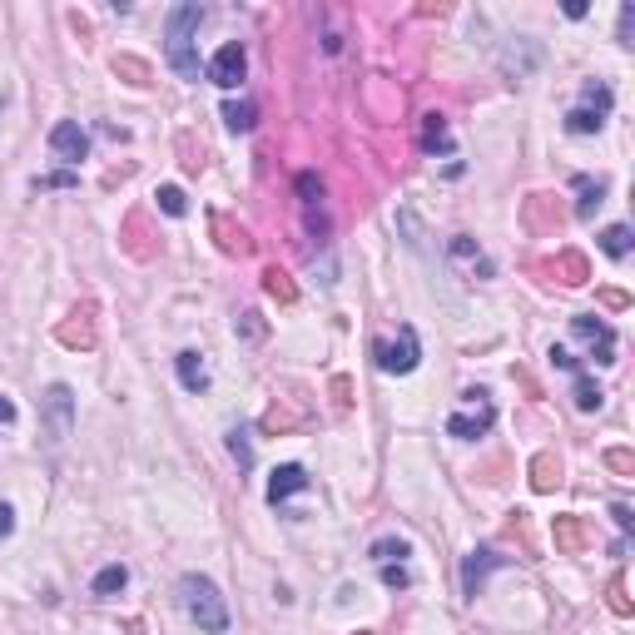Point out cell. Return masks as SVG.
I'll use <instances>...</instances> for the list:
<instances>
[{"mask_svg": "<svg viewBox=\"0 0 635 635\" xmlns=\"http://www.w3.org/2000/svg\"><path fill=\"white\" fill-rule=\"evenodd\" d=\"M373 363H378V373L407 378V373L422 363V343H417V328H412V323H402V328H397V338H378V343H373Z\"/></svg>", "mask_w": 635, "mask_h": 635, "instance_id": "277c9868", "label": "cell"}, {"mask_svg": "<svg viewBox=\"0 0 635 635\" xmlns=\"http://www.w3.org/2000/svg\"><path fill=\"white\" fill-rule=\"evenodd\" d=\"M249 437H254L249 427H234V432H229V452H234V462H239V477L254 472V442H249Z\"/></svg>", "mask_w": 635, "mask_h": 635, "instance_id": "f546056e", "label": "cell"}, {"mask_svg": "<svg viewBox=\"0 0 635 635\" xmlns=\"http://www.w3.org/2000/svg\"><path fill=\"white\" fill-rule=\"evenodd\" d=\"M75 184H80V179H75V174L65 169V174H40V179H35L30 189H35V194H45V189H75Z\"/></svg>", "mask_w": 635, "mask_h": 635, "instance_id": "f35d334b", "label": "cell"}, {"mask_svg": "<svg viewBox=\"0 0 635 635\" xmlns=\"http://www.w3.org/2000/svg\"><path fill=\"white\" fill-rule=\"evenodd\" d=\"M551 536H556V551H566V556H581L591 546V526L581 516H556Z\"/></svg>", "mask_w": 635, "mask_h": 635, "instance_id": "e0dca14e", "label": "cell"}, {"mask_svg": "<svg viewBox=\"0 0 635 635\" xmlns=\"http://www.w3.org/2000/svg\"><path fill=\"white\" fill-rule=\"evenodd\" d=\"M368 556H373L378 566H392V561H407V556H412V546H407L402 536H382V541L368 546Z\"/></svg>", "mask_w": 635, "mask_h": 635, "instance_id": "4dcf8cb0", "label": "cell"}, {"mask_svg": "<svg viewBox=\"0 0 635 635\" xmlns=\"http://www.w3.org/2000/svg\"><path fill=\"white\" fill-rule=\"evenodd\" d=\"M358 635H373V631H358Z\"/></svg>", "mask_w": 635, "mask_h": 635, "instance_id": "bcb514c9", "label": "cell"}, {"mask_svg": "<svg viewBox=\"0 0 635 635\" xmlns=\"http://www.w3.org/2000/svg\"><path fill=\"white\" fill-rule=\"evenodd\" d=\"M50 149H55V159H65V164H80L85 154H90V134L80 120H60V125L50 129Z\"/></svg>", "mask_w": 635, "mask_h": 635, "instance_id": "4fadbf2b", "label": "cell"}, {"mask_svg": "<svg viewBox=\"0 0 635 635\" xmlns=\"http://www.w3.org/2000/svg\"><path fill=\"white\" fill-rule=\"evenodd\" d=\"M606 467H611L621 482H631V477H635V457L626 452V447H611V452H606Z\"/></svg>", "mask_w": 635, "mask_h": 635, "instance_id": "d590c367", "label": "cell"}, {"mask_svg": "<svg viewBox=\"0 0 635 635\" xmlns=\"http://www.w3.org/2000/svg\"><path fill=\"white\" fill-rule=\"evenodd\" d=\"M571 333H576V338L591 348V358H596L601 368H606V363H616V348H621V343H616V328H611L606 318L581 313V318H571Z\"/></svg>", "mask_w": 635, "mask_h": 635, "instance_id": "ba28073f", "label": "cell"}, {"mask_svg": "<svg viewBox=\"0 0 635 635\" xmlns=\"http://www.w3.org/2000/svg\"><path fill=\"white\" fill-rule=\"evenodd\" d=\"M571 397H576V407H581V412H601V402H606V392L596 387V378H591L586 368H581L576 382H571Z\"/></svg>", "mask_w": 635, "mask_h": 635, "instance_id": "603a6c76", "label": "cell"}, {"mask_svg": "<svg viewBox=\"0 0 635 635\" xmlns=\"http://www.w3.org/2000/svg\"><path fill=\"white\" fill-rule=\"evenodd\" d=\"M546 358H551L556 368H566V373H581V358H571V353H566V348H556V343H551V353H546Z\"/></svg>", "mask_w": 635, "mask_h": 635, "instance_id": "60d3db41", "label": "cell"}, {"mask_svg": "<svg viewBox=\"0 0 635 635\" xmlns=\"http://www.w3.org/2000/svg\"><path fill=\"white\" fill-rule=\"evenodd\" d=\"M174 373H179V382H184V392H204V387H209L204 353H194V348H184V353L174 358Z\"/></svg>", "mask_w": 635, "mask_h": 635, "instance_id": "d6986e66", "label": "cell"}, {"mask_svg": "<svg viewBox=\"0 0 635 635\" xmlns=\"http://www.w3.org/2000/svg\"><path fill=\"white\" fill-rule=\"evenodd\" d=\"M204 20H209V10L194 5V0H184V5H174V10L164 15V60H169V70H174L179 80H189V85L204 80V60H199V25H204Z\"/></svg>", "mask_w": 635, "mask_h": 635, "instance_id": "6da1fadb", "label": "cell"}, {"mask_svg": "<svg viewBox=\"0 0 635 635\" xmlns=\"http://www.w3.org/2000/svg\"><path fill=\"white\" fill-rule=\"evenodd\" d=\"M125 586H129V566H120V561H115V566H105V571H100V576L90 581V591H95L100 601H110V596H120Z\"/></svg>", "mask_w": 635, "mask_h": 635, "instance_id": "cb8c5ba5", "label": "cell"}, {"mask_svg": "<svg viewBox=\"0 0 635 635\" xmlns=\"http://www.w3.org/2000/svg\"><path fill=\"white\" fill-rule=\"evenodd\" d=\"M422 154H452V129H447L442 115L422 120Z\"/></svg>", "mask_w": 635, "mask_h": 635, "instance_id": "7402d4cb", "label": "cell"}, {"mask_svg": "<svg viewBox=\"0 0 635 635\" xmlns=\"http://www.w3.org/2000/svg\"><path fill=\"white\" fill-rule=\"evenodd\" d=\"M571 189H576V219H586V224H591V219H596V209L606 204V189H611V184H606L601 174H576V179H571Z\"/></svg>", "mask_w": 635, "mask_h": 635, "instance_id": "5bb4252c", "label": "cell"}, {"mask_svg": "<svg viewBox=\"0 0 635 635\" xmlns=\"http://www.w3.org/2000/svg\"><path fill=\"white\" fill-rule=\"evenodd\" d=\"M596 244H601V254H606V258H626L635 249V239H631V229H626V224L601 229V239H596Z\"/></svg>", "mask_w": 635, "mask_h": 635, "instance_id": "f1b7e54d", "label": "cell"}, {"mask_svg": "<svg viewBox=\"0 0 635 635\" xmlns=\"http://www.w3.org/2000/svg\"><path fill=\"white\" fill-rule=\"evenodd\" d=\"M209 234H214V244H219L229 258H249V254H254V234H249L244 224H234L229 214H209Z\"/></svg>", "mask_w": 635, "mask_h": 635, "instance_id": "30bf717a", "label": "cell"}, {"mask_svg": "<svg viewBox=\"0 0 635 635\" xmlns=\"http://www.w3.org/2000/svg\"><path fill=\"white\" fill-rule=\"evenodd\" d=\"M40 427L50 437V447H65V437L75 432V392L65 382H50L40 397Z\"/></svg>", "mask_w": 635, "mask_h": 635, "instance_id": "5b68a950", "label": "cell"}, {"mask_svg": "<svg viewBox=\"0 0 635 635\" xmlns=\"http://www.w3.org/2000/svg\"><path fill=\"white\" fill-rule=\"evenodd\" d=\"M601 303H606V308H616V313H621V308H631V298H626L621 288H606V293H601Z\"/></svg>", "mask_w": 635, "mask_h": 635, "instance_id": "7bdbcfd3", "label": "cell"}, {"mask_svg": "<svg viewBox=\"0 0 635 635\" xmlns=\"http://www.w3.org/2000/svg\"><path fill=\"white\" fill-rule=\"evenodd\" d=\"M541 273H556L561 283H571V288H581L586 278H591V263H586V254H576V249H561L556 258H546V263H536Z\"/></svg>", "mask_w": 635, "mask_h": 635, "instance_id": "2e32d148", "label": "cell"}, {"mask_svg": "<svg viewBox=\"0 0 635 635\" xmlns=\"http://www.w3.org/2000/svg\"><path fill=\"white\" fill-rule=\"evenodd\" d=\"M492 427H497V407H492V402H477V412H452V417H447V437H457V442L487 437Z\"/></svg>", "mask_w": 635, "mask_h": 635, "instance_id": "8fae6325", "label": "cell"}, {"mask_svg": "<svg viewBox=\"0 0 635 635\" xmlns=\"http://www.w3.org/2000/svg\"><path fill=\"white\" fill-rule=\"evenodd\" d=\"M521 224H526V234H556V224H561L556 199L551 194H531L526 209H521Z\"/></svg>", "mask_w": 635, "mask_h": 635, "instance_id": "9a60e30c", "label": "cell"}, {"mask_svg": "<svg viewBox=\"0 0 635 635\" xmlns=\"http://www.w3.org/2000/svg\"><path fill=\"white\" fill-rule=\"evenodd\" d=\"M179 606H184V616H189L204 635L229 631V606H224V596H219V586H214L209 576H199V571L179 576Z\"/></svg>", "mask_w": 635, "mask_h": 635, "instance_id": "7a4b0ae2", "label": "cell"}, {"mask_svg": "<svg viewBox=\"0 0 635 635\" xmlns=\"http://www.w3.org/2000/svg\"><path fill=\"white\" fill-rule=\"evenodd\" d=\"M234 333L244 338V343H263V333H268V323H263V313H239V323H234Z\"/></svg>", "mask_w": 635, "mask_h": 635, "instance_id": "e575fe53", "label": "cell"}, {"mask_svg": "<svg viewBox=\"0 0 635 635\" xmlns=\"http://www.w3.org/2000/svg\"><path fill=\"white\" fill-rule=\"evenodd\" d=\"M447 258H452V263H467V268H472V273H482V278H492V263L482 258L477 239H467V234H457V239L447 244Z\"/></svg>", "mask_w": 635, "mask_h": 635, "instance_id": "44dd1931", "label": "cell"}, {"mask_svg": "<svg viewBox=\"0 0 635 635\" xmlns=\"http://www.w3.org/2000/svg\"><path fill=\"white\" fill-rule=\"evenodd\" d=\"M611 521H616V526H621L626 536H631V531H635V511L626 507V502H616V507H611Z\"/></svg>", "mask_w": 635, "mask_h": 635, "instance_id": "b9f144b4", "label": "cell"}, {"mask_svg": "<svg viewBox=\"0 0 635 635\" xmlns=\"http://www.w3.org/2000/svg\"><path fill=\"white\" fill-rule=\"evenodd\" d=\"M308 487H313L308 467L283 462V467H273V477H268V507H283L288 497H298V492H308Z\"/></svg>", "mask_w": 635, "mask_h": 635, "instance_id": "7c38bea8", "label": "cell"}, {"mask_svg": "<svg viewBox=\"0 0 635 635\" xmlns=\"http://www.w3.org/2000/svg\"><path fill=\"white\" fill-rule=\"evenodd\" d=\"M293 189H298V199H303V209H323V179H318L313 169H303V174L293 179Z\"/></svg>", "mask_w": 635, "mask_h": 635, "instance_id": "1f68e13d", "label": "cell"}, {"mask_svg": "<svg viewBox=\"0 0 635 635\" xmlns=\"http://www.w3.org/2000/svg\"><path fill=\"white\" fill-rule=\"evenodd\" d=\"M154 199H159V209H164L169 219H184V214H189V199H184V189H179V184H159V194H154Z\"/></svg>", "mask_w": 635, "mask_h": 635, "instance_id": "d6a6232c", "label": "cell"}, {"mask_svg": "<svg viewBox=\"0 0 635 635\" xmlns=\"http://www.w3.org/2000/svg\"><path fill=\"white\" fill-rule=\"evenodd\" d=\"M115 75L134 85V90H144L149 80H154V70H149V60H139V55H115Z\"/></svg>", "mask_w": 635, "mask_h": 635, "instance_id": "d4e9b609", "label": "cell"}, {"mask_svg": "<svg viewBox=\"0 0 635 635\" xmlns=\"http://www.w3.org/2000/svg\"><path fill=\"white\" fill-rule=\"evenodd\" d=\"M606 601H611V611H616V616H621V621H631V596H626V576H621V571H616V576H611V586H606Z\"/></svg>", "mask_w": 635, "mask_h": 635, "instance_id": "836d02e7", "label": "cell"}, {"mask_svg": "<svg viewBox=\"0 0 635 635\" xmlns=\"http://www.w3.org/2000/svg\"><path fill=\"white\" fill-rule=\"evenodd\" d=\"M179 149H184V169L199 174V169H204V144L194 149V134H179Z\"/></svg>", "mask_w": 635, "mask_h": 635, "instance_id": "74e56055", "label": "cell"}, {"mask_svg": "<svg viewBox=\"0 0 635 635\" xmlns=\"http://www.w3.org/2000/svg\"><path fill=\"white\" fill-rule=\"evenodd\" d=\"M611 105H616L611 85H606V80H586V85H581V105L566 110V134H601Z\"/></svg>", "mask_w": 635, "mask_h": 635, "instance_id": "3957f363", "label": "cell"}, {"mask_svg": "<svg viewBox=\"0 0 635 635\" xmlns=\"http://www.w3.org/2000/svg\"><path fill=\"white\" fill-rule=\"evenodd\" d=\"M55 338H60L65 348H75V353H90V348L100 343V308H95V303L70 308V318L55 328Z\"/></svg>", "mask_w": 635, "mask_h": 635, "instance_id": "8992f818", "label": "cell"}, {"mask_svg": "<svg viewBox=\"0 0 635 635\" xmlns=\"http://www.w3.org/2000/svg\"><path fill=\"white\" fill-rule=\"evenodd\" d=\"M616 40H621V45H635V5L631 0L621 5V30H616Z\"/></svg>", "mask_w": 635, "mask_h": 635, "instance_id": "ab89813d", "label": "cell"}, {"mask_svg": "<svg viewBox=\"0 0 635 635\" xmlns=\"http://www.w3.org/2000/svg\"><path fill=\"white\" fill-rule=\"evenodd\" d=\"M204 75H209L219 90H239V85H244V75H249V50H244L239 40L219 45V50H214V60L204 65Z\"/></svg>", "mask_w": 635, "mask_h": 635, "instance_id": "52a82bcc", "label": "cell"}, {"mask_svg": "<svg viewBox=\"0 0 635 635\" xmlns=\"http://www.w3.org/2000/svg\"><path fill=\"white\" fill-rule=\"evenodd\" d=\"M15 417H20V412H15V402H10V397H0V427H10Z\"/></svg>", "mask_w": 635, "mask_h": 635, "instance_id": "f6af8a7d", "label": "cell"}, {"mask_svg": "<svg viewBox=\"0 0 635 635\" xmlns=\"http://www.w3.org/2000/svg\"><path fill=\"white\" fill-rule=\"evenodd\" d=\"M378 571H382V586H387V591H407V586H412V571H407L402 561H392V566H378Z\"/></svg>", "mask_w": 635, "mask_h": 635, "instance_id": "8d00e7d4", "label": "cell"}, {"mask_svg": "<svg viewBox=\"0 0 635 635\" xmlns=\"http://www.w3.org/2000/svg\"><path fill=\"white\" fill-rule=\"evenodd\" d=\"M120 239H125V254L139 258V263H149V258L159 254V244H149V219H144V214H129Z\"/></svg>", "mask_w": 635, "mask_h": 635, "instance_id": "ac0fdd59", "label": "cell"}, {"mask_svg": "<svg viewBox=\"0 0 635 635\" xmlns=\"http://www.w3.org/2000/svg\"><path fill=\"white\" fill-rule=\"evenodd\" d=\"M531 487L536 492H556L561 487V457L556 452H536L531 457Z\"/></svg>", "mask_w": 635, "mask_h": 635, "instance_id": "ffe728a7", "label": "cell"}, {"mask_svg": "<svg viewBox=\"0 0 635 635\" xmlns=\"http://www.w3.org/2000/svg\"><path fill=\"white\" fill-rule=\"evenodd\" d=\"M497 566H507V556H497L492 546H477V551H467V561H462V596H482V581L497 571Z\"/></svg>", "mask_w": 635, "mask_h": 635, "instance_id": "9c48e42d", "label": "cell"}, {"mask_svg": "<svg viewBox=\"0 0 635 635\" xmlns=\"http://www.w3.org/2000/svg\"><path fill=\"white\" fill-rule=\"evenodd\" d=\"M224 125L234 129V134H249V129L258 125L254 100H224Z\"/></svg>", "mask_w": 635, "mask_h": 635, "instance_id": "484cf974", "label": "cell"}, {"mask_svg": "<svg viewBox=\"0 0 635 635\" xmlns=\"http://www.w3.org/2000/svg\"><path fill=\"white\" fill-rule=\"evenodd\" d=\"M10 531H15V507H5V502H0V541H5Z\"/></svg>", "mask_w": 635, "mask_h": 635, "instance_id": "ee69618b", "label": "cell"}, {"mask_svg": "<svg viewBox=\"0 0 635 635\" xmlns=\"http://www.w3.org/2000/svg\"><path fill=\"white\" fill-rule=\"evenodd\" d=\"M258 427H263L268 437H283V432L303 427V412H288V407H278V402H273V407L263 412V422H258Z\"/></svg>", "mask_w": 635, "mask_h": 635, "instance_id": "83f0119b", "label": "cell"}, {"mask_svg": "<svg viewBox=\"0 0 635 635\" xmlns=\"http://www.w3.org/2000/svg\"><path fill=\"white\" fill-rule=\"evenodd\" d=\"M263 293L278 298V303H298V283L283 268H263Z\"/></svg>", "mask_w": 635, "mask_h": 635, "instance_id": "4316f807", "label": "cell"}]
</instances>
